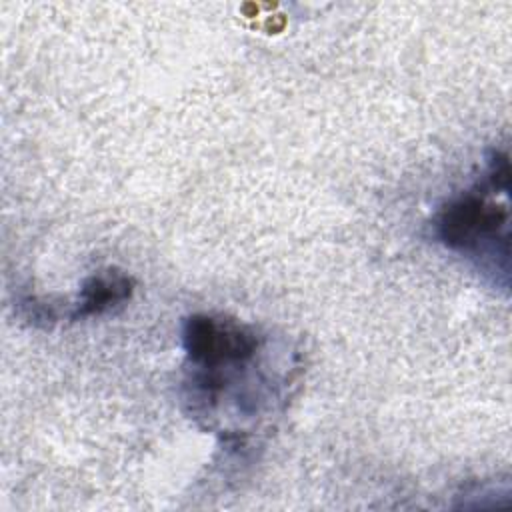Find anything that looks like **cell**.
I'll return each instance as SVG.
<instances>
[{"label": "cell", "instance_id": "obj_2", "mask_svg": "<svg viewBox=\"0 0 512 512\" xmlns=\"http://www.w3.org/2000/svg\"><path fill=\"white\" fill-rule=\"evenodd\" d=\"M264 344L258 330L222 314H192L182 324V348L190 368L210 370L256 360Z\"/></svg>", "mask_w": 512, "mask_h": 512}, {"label": "cell", "instance_id": "obj_1", "mask_svg": "<svg viewBox=\"0 0 512 512\" xmlns=\"http://www.w3.org/2000/svg\"><path fill=\"white\" fill-rule=\"evenodd\" d=\"M492 194H508L486 180L452 196L434 216V236L450 250L470 258L494 282L508 288L510 278V210Z\"/></svg>", "mask_w": 512, "mask_h": 512}, {"label": "cell", "instance_id": "obj_3", "mask_svg": "<svg viewBox=\"0 0 512 512\" xmlns=\"http://www.w3.org/2000/svg\"><path fill=\"white\" fill-rule=\"evenodd\" d=\"M134 292V278L118 268H102L90 274L76 296L74 302L68 304V318H90L112 312L130 300Z\"/></svg>", "mask_w": 512, "mask_h": 512}]
</instances>
